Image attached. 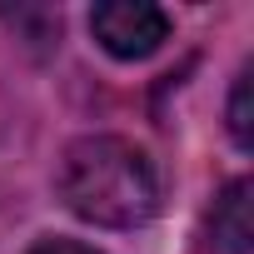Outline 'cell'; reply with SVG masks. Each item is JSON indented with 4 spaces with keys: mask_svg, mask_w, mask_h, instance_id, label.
<instances>
[{
    "mask_svg": "<svg viewBox=\"0 0 254 254\" xmlns=\"http://www.w3.org/2000/svg\"><path fill=\"white\" fill-rule=\"evenodd\" d=\"M30 254H100V249H90V244H80V239H40Z\"/></svg>",
    "mask_w": 254,
    "mask_h": 254,
    "instance_id": "obj_5",
    "label": "cell"
},
{
    "mask_svg": "<svg viewBox=\"0 0 254 254\" xmlns=\"http://www.w3.org/2000/svg\"><path fill=\"white\" fill-rule=\"evenodd\" d=\"M90 30L115 60H145L170 40V15L145 0H110L90 10Z\"/></svg>",
    "mask_w": 254,
    "mask_h": 254,
    "instance_id": "obj_2",
    "label": "cell"
},
{
    "mask_svg": "<svg viewBox=\"0 0 254 254\" xmlns=\"http://www.w3.org/2000/svg\"><path fill=\"white\" fill-rule=\"evenodd\" d=\"M55 190L70 214L105 224V229H135L160 209V175L155 160L120 135H85L65 150Z\"/></svg>",
    "mask_w": 254,
    "mask_h": 254,
    "instance_id": "obj_1",
    "label": "cell"
},
{
    "mask_svg": "<svg viewBox=\"0 0 254 254\" xmlns=\"http://www.w3.org/2000/svg\"><path fill=\"white\" fill-rule=\"evenodd\" d=\"M229 135H234L239 150H249V140H254V130H249V65L239 70L234 95H229Z\"/></svg>",
    "mask_w": 254,
    "mask_h": 254,
    "instance_id": "obj_4",
    "label": "cell"
},
{
    "mask_svg": "<svg viewBox=\"0 0 254 254\" xmlns=\"http://www.w3.org/2000/svg\"><path fill=\"white\" fill-rule=\"evenodd\" d=\"M249 180H229L209 209V254H249Z\"/></svg>",
    "mask_w": 254,
    "mask_h": 254,
    "instance_id": "obj_3",
    "label": "cell"
}]
</instances>
